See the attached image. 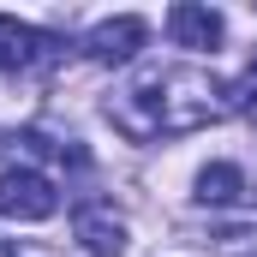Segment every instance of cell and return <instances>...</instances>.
I'll list each match as a JSON object with an SVG mask.
<instances>
[{"mask_svg":"<svg viewBox=\"0 0 257 257\" xmlns=\"http://www.w3.org/2000/svg\"><path fill=\"white\" fill-rule=\"evenodd\" d=\"M72 233H78V245L90 257H120L126 251V221L108 215V209H78L72 215Z\"/></svg>","mask_w":257,"mask_h":257,"instance_id":"8992f818","label":"cell"},{"mask_svg":"<svg viewBox=\"0 0 257 257\" xmlns=\"http://www.w3.org/2000/svg\"><path fill=\"white\" fill-rule=\"evenodd\" d=\"M227 108H233L239 120H251V126H257V54H251V66H245V78L227 90Z\"/></svg>","mask_w":257,"mask_h":257,"instance_id":"ba28073f","label":"cell"},{"mask_svg":"<svg viewBox=\"0 0 257 257\" xmlns=\"http://www.w3.org/2000/svg\"><path fill=\"white\" fill-rule=\"evenodd\" d=\"M144 36H150V24L138 18V12H120V18H102L90 36H84V54L96 66H126L138 48H144Z\"/></svg>","mask_w":257,"mask_h":257,"instance_id":"3957f363","label":"cell"},{"mask_svg":"<svg viewBox=\"0 0 257 257\" xmlns=\"http://www.w3.org/2000/svg\"><path fill=\"white\" fill-rule=\"evenodd\" d=\"M239 192H245V174L233 168V162H209L203 174H197V203H239Z\"/></svg>","mask_w":257,"mask_h":257,"instance_id":"52a82bcc","label":"cell"},{"mask_svg":"<svg viewBox=\"0 0 257 257\" xmlns=\"http://www.w3.org/2000/svg\"><path fill=\"white\" fill-rule=\"evenodd\" d=\"M215 251H221V257H257V227H233V233H215Z\"/></svg>","mask_w":257,"mask_h":257,"instance_id":"9c48e42d","label":"cell"},{"mask_svg":"<svg viewBox=\"0 0 257 257\" xmlns=\"http://www.w3.org/2000/svg\"><path fill=\"white\" fill-rule=\"evenodd\" d=\"M221 12L215 6H197V0H180V6H168V36H174V48H192V54H203V48H215L221 42Z\"/></svg>","mask_w":257,"mask_h":257,"instance_id":"5b68a950","label":"cell"},{"mask_svg":"<svg viewBox=\"0 0 257 257\" xmlns=\"http://www.w3.org/2000/svg\"><path fill=\"white\" fill-rule=\"evenodd\" d=\"M54 54H60V42H54V36H42L36 24H24V18L0 12V72H30L36 60H54Z\"/></svg>","mask_w":257,"mask_h":257,"instance_id":"277c9868","label":"cell"},{"mask_svg":"<svg viewBox=\"0 0 257 257\" xmlns=\"http://www.w3.org/2000/svg\"><path fill=\"white\" fill-rule=\"evenodd\" d=\"M0 257H30V251H18V245H6V239H0Z\"/></svg>","mask_w":257,"mask_h":257,"instance_id":"30bf717a","label":"cell"},{"mask_svg":"<svg viewBox=\"0 0 257 257\" xmlns=\"http://www.w3.org/2000/svg\"><path fill=\"white\" fill-rule=\"evenodd\" d=\"M221 96H227V90H221L215 78L192 72V66H186V72H144L108 114H114V126L126 132V138L150 144V138L197 132L203 120H215V114L227 108Z\"/></svg>","mask_w":257,"mask_h":257,"instance_id":"6da1fadb","label":"cell"},{"mask_svg":"<svg viewBox=\"0 0 257 257\" xmlns=\"http://www.w3.org/2000/svg\"><path fill=\"white\" fill-rule=\"evenodd\" d=\"M60 209V186L36 168H6L0 174V215L12 221H48Z\"/></svg>","mask_w":257,"mask_h":257,"instance_id":"7a4b0ae2","label":"cell"}]
</instances>
